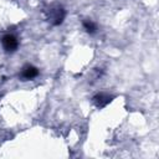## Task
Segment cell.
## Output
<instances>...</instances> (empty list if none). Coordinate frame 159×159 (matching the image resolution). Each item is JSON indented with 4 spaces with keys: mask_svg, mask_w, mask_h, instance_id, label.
Wrapping results in <instances>:
<instances>
[{
    "mask_svg": "<svg viewBox=\"0 0 159 159\" xmlns=\"http://www.w3.org/2000/svg\"><path fill=\"white\" fill-rule=\"evenodd\" d=\"M66 17V11L62 6L60 5H56V6H51L50 10H48V21L55 25V26H58L63 22Z\"/></svg>",
    "mask_w": 159,
    "mask_h": 159,
    "instance_id": "cell-1",
    "label": "cell"
},
{
    "mask_svg": "<svg viewBox=\"0 0 159 159\" xmlns=\"http://www.w3.org/2000/svg\"><path fill=\"white\" fill-rule=\"evenodd\" d=\"M1 43H2V47L6 52H14L17 50L19 47V40L15 35L12 34H6L2 36L1 39Z\"/></svg>",
    "mask_w": 159,
    "mask_h": 159,
    "instance_id": "cell-2",
    "label": "cell"
},
{
    "mask_svg": "<svg viewBox=\"0 0 159 159\" xmlns=\"http://www.w3.org/2000/svg\"><path fill=\"white\" fill-rule=\"evenodd\" d=\"M113 98H114V96H112V94H109V93L99 92V93H97V94L93 96L92 101H93V103L96 104V107L103 108V107H106L107 104H109V103L113 101Z\"/></svg>",
    "mask_w": 159,
    "mask_h": 159,
    "instance_id": "cell-3",
    "label": "cell"
},
{
    "mask_svg": "<svg viewBox=\"0 0 159 159\" xmlns=\"http://www.w3.org/2000/svg\"><path fill=\"white\" fill-rule=\"evenodd\" d=\"M39 76V68L32 66V65H26L22 67L21 72H20V78L24 80V81H29V80H32L35 77Z\"/></svg>",
    "mask_w": 159,
    "mask_h": 159,
    "instance_id": "cell-4",
    "label": "cell"
},
{
    "mask_svg": "<svg viewBox=\"0 0 159 159\" xmlns=\"http://www.w3.org/2000/svg\"><path fill=\"white\" fill-rule=\"evenodd\" d=\"M82 25H83V29L86 30V32H88L89 35H93V34L97 32V25H96L93 21H91V20H84Z\"/></svg>",
    "mask_w": 159,
    "mask_h": 159,
    "instance_id": "cell-5",
    "label": "cell"
}]
</instances>
